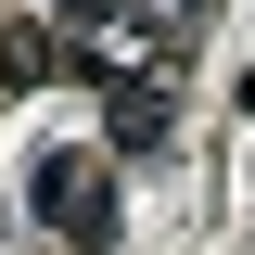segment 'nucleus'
<instances>
[{"label":"nucleus","instance_id":"nucleus-4","mask_svg":"<svg viewBox=\"0 0 255 255\" xmlns=\"http://www.w3.org/2000/svg\"><path fill=\"white\" fill-rule=\"evenodd\" d=\"M128 13H140V26H153V38H179L191 13H204V0H128Z\"/></svg>","mask_w":255,"mask_h":255},{"label":"nucleus","instance_id":"nucleus-3","mask_svg":"<svg viewBox=\"0 0 255 255\" xmlns=\"http://www.w3.org/2000/svg\"><path fill=\"white\" fill-rule=\"evenodd\" d=\"M115 128L140 140V153H153V140H166V90H128V102H115Z\"/></svg>","mask_w":255,"mask_h":255},{"label":"nucleus","instance_id":"nucleus-5","mask_svg":"<svg viewBox=\"0 0 255 255\" xmlns=\"http://www.w3.org/2000/svg\"><path fill=\"white\" fill-rule=\"evenodd\" d=\"M38 13H64V26H115V0H38Z\"/></svg>","mask_w":255,"mask_h":255},{"label":"nucleus","instance_id":"nucleus-2","mask_svg":"<svg viewBox=\"0 0 255 255\" xmlns=\"http://www.w3.org/2000/svg\"><path fill=\"white\" fill-rule=\"evenodd\" d=\"M51 64H64V51H51V26H0V77H13V90H38Z\"/></svg>","mask_w":255,"mask_h":255},{"label":"nucleus","instance_id":"nucleus-1","mask_svg":"<svg viewBox=\"0 0 255 255\" xmlns=\"http://www.w3.org/2000/svg\"><path fill=\"white\" fill-rule=\"evenodd\" d=\"M26 191H38V230H51V243H90V255L115 243V166H102L90 140H51Z\"/></svg>","mask_w":255,"mask_h":255}]
</instances>
